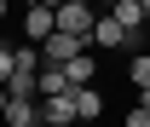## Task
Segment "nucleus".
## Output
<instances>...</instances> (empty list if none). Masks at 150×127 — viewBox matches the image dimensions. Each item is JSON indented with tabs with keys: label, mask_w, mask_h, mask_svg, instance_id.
I'll list each match as a JSON object with an SVG mask.
<instances>
[{
	"label": "nucleus",
	"mask_w": 150,
	"mask_h": 127,
	"mask_svg": "<svg viewBox=\"0 0 150 127\" xmlns=\"http://www.w3.org/2000/svg\"><path fill=\"white\" fill-rule=\"evenodd\" d=\"M35 6H52V12H58V6H69V0H35Z\"/></svg>",
	"instance_id": "2eb2a0df"
},
{
	"label": "nucleus",
	"mask_w": 150,
	"mask_h": 127,
	"mask_svg": "<svg viewBox=\"0 0 150 127\" xmlns=\"http://www.w3.org/2000/svg\"><path fill=\"white\" fill-rule=\"evenodd\" d=\"M110 18L121 23L127 35H139V29H144V12H139V0H115V6H110Z\"/></svg>",
	"instance_id": "9d476101"
},
{
	"label": "nucleus",
	"mask_w": 150,
	"mask_h": 127,
	"mask_svg": "<svg viewBox=\"0 0 150 127\" xmlns=\"http://www.w3.org/2000/svg\"><path fill=\"white\" fill-rule=\"evenodd\" d=\"M12 81V46H0V87Z\"/></svg>",
	"instance_id": "ddd939ff"
},
{
	"label": "nucleus",
	"mask_w": 150,
	"mask_h": 127,
	"mask_svg": "<svg viewBox=\"0 0 150 127\" xmlns=\"http://www.w3.org/2000/svg\"><path fill=\"white\" fill-rule=\"evenodd\" d=\"M64 75H69V92H75V87H93V81H98V58H93V46H87V52H75L69 64H64Z\"/></svg>",
	"instance_id": "39448f33"
},
{
	"label": "nucleus",
	"mask_w": 150,
	"mask_h": 127,
	"mask_svg": "<svg viewBox=\"0 0 150 127\" xmlns=\"http://www.w3.org/2000/svg\"><path fill=\"white\" fill-rule=\"evenodd\" d=\"M23 35H29V46H40L46 35H58V18H52V6H35V0H29V12H23Z\"/></svg>",
	"instance_id": "7ed1b4c3"
},
{
	"label": "nucleus",
	"mask_w": 150,
	"mask_h": 127,
	"mask_svg": "<svg viewBox=\"0 0 150 127\" xmlns=\"http://www.w3.org/2000/svg\"><path fill=\"white\" fill-rule=\"evenodd\" d=\"M6 104H12V92H6V87H0V116H6Z\"/></svg>",
	"instance_id": "4468645a"
},
{
	"label": "nucleus",
	"mask_w": 150,
	"mask_h": 127,
	"mask_svg": "<svg viewBox=\"0 0 150 127\" xmlns=\"http://www.w3.org/2000/svg\"><path fill=\"white\" fill-rule=\"evenodd\" d=\"M75 52H87V40H75V35H46L40 40V64H58V70H64Z\"/></svg>",
	"instance_id": "20e7f679"
},
{
	"label": "nucleus",
	"mask_w": 150,
	"mask_h": 127,
	"mask_svg": "<svg viewBox=\"0 0 150 127\" xmlns=\"http://www.w3.org/2000/svg\"><path fill=\"white\" fill-rule=\"evenodd\" d=\"M40 127H46V121H40Z\"/></svg>",
	"instance_id": "6ab92c4d"
},
{
	"label": "nucleus",
	"mask_w": 150,
	"mask_h": 127,
	"mask_svg": "<svg viewBox=\"0 0 150 127\" xmlns=\"http://www.w3.org/2000/svg\"><path fill=\"white\" fill-rule=\"evenodd\" d=\"M0 18H6V0H0Z\"/></svg>",
	"instance_id": "a211bd4d"
},
{
	"label": "nucleus",
	"mask_w": 150,
	"mask_h": 127,
	"mask_svg": "<svg viewBox=\"0 0 150 127\" xmlns=\"http://www.w3.org/2000/svg\"><path fill=\"white\" fill-rule=\"evenodd\" d=\"M52 18H58V35H75V40H87V46H93V23H98V12L87 6V0H69V6H58Z\"/></svg>",
	"instance_id": "f257e3e1"
},
{
	"label": "nucleus",
	"mask_w": 150,
	"mask_h": 127,
	"mask_svg": "<svg viewBox=\"0 0 150 127\" xmlns=\"http://www.w3.org/2000/svg\"><path fill=\"white\" fill-rule=\"evenodd\" d=\"M133 40H139V35H127L110 12H98V23H93V46H98V52H121V46H133Z\"/></svg>",
	"instance_id": "f03ea898"
},
{
	"label": "nucleus",
	"mask_w": 150,
	"mask_h": 127,
	"mask_svg": "<svg viewBox=\"0 0 150 127\" xmlns=\"http://www.w3.org/2000/svg\"><path fill=\"white\" fill-rule=\"evenodd\" d=\"M127 81L139 87V104L150 110V52H133V64H127Z\"/></svg>",
	"instance_id": "1a4fd4ad"
},
{
	"label": "nucleus",
	"mask_w": 150,
	"mask_h": 127,
	"mask_svg": "<svg viewBox=\"0 0 150 127\" xmlns=\"http://www.w3.org/2000/svg\"><path fill=\"white\" fill-rule=\"evenodd\" d=\"M87 6H104V12H110V6H115V0H87Z\"/></svg>",
	"instance_id": "dca6fc26"
},
{
	"label": "nucleus",
	"mask_w": 150,
	"mask_h": 127,
	"mask_svg": "<svg viewBox=\"0 0 150 127\" xmlns=\"http://www.w3.org/2000/svg\"><path fill=\"white\" fill-rule=\"evenodd\" d=\"M6 92H12V98H35V75L12 70V81H6Z\"/></svg>",
	"instance_id": "9b49d317"
},
{
	"label": "nucleus",
	"mask_w": 150,
	"mask_h": 127,
	"mask_svg": "<svg viewBox=\"0 0 150 127\" xmlns=\"http://www.w3.org/2000/svg\"><path fill=\"white\" fill-rule=\"evenodd\" d=\"M121 127H150V110H144V104H133L127 116H121Z\"/></svg>",
	"instance_id": "f8f14e48"
},
{
	"label": "nucleus",
	"mask_w": 150,
	"mask_h": 127,
	"mask_svg": "<svg viewBox=\"0 0 150 127\" xmlns=\"http://www.w3.org/2000/svg\"><path fill=\"white\" fill-rule=\"evenodd\" d=\"M69 98H75V116H81V121H98V116H104V92L98 87H75Z\"/></svg>",
	"instance_id": "6e6552de"
},
{
	"label": "nucleus",
	"mask_w": 150,
	"mask_h": 127,
	"mask_svg": "<svg viewBox=\"0 0 150 127\" xmlns=\"http://www.w3.org/2000/svg\"><path fill=\"white\" fill-rule=\"evenodd\" d=\"M64 92H69V75L58 64H40L35 70V98H64Z\"/></svg>",
	"instance_id": "0eeeda50"
},
{
	"label": "nucleus",
	"mask_w": 150,
	"mask_h": 127,
	"mask_svg": "<svg viewBox=\"0 0 150 127\" xmlns=\"http://www.w3.org/2000/svg\"><path fill=\"white\" fill-rule=\"evenodd\" d=\"M139 12H144V23H150V0H139Z\"/></svg>",
	"instance_id": "f3484780"
},
{
	"label": "nucleus",
	"mask_w": 150,
	"mask_h": 127,
	"mask_svg": "<svg viewBox=\"0 0 150 127\" xmlns=\"http://www.w3.org/2000/svg\"><path fill=\"white\" fill-rule=\"evenodd\" d=\"M40 121L46 127H75L81 116H75V98L64 92V98H40Z\"/></svg>",
	"instance_id": "423d86ee"
}]
</instances>
